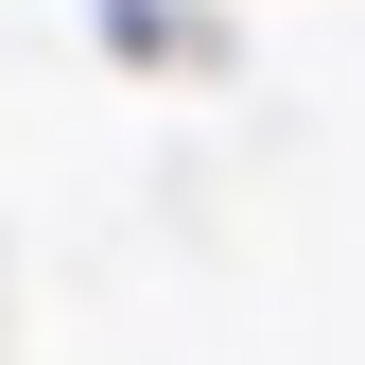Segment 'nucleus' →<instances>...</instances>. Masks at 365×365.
Wrapping results in <instances>:
<instances>
[]
</instances>
